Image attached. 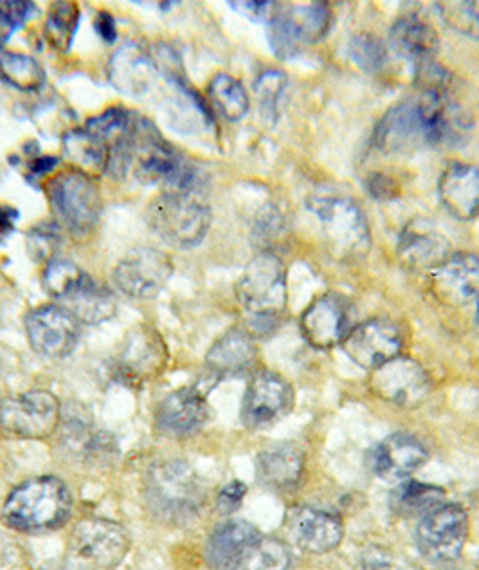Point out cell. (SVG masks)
Returning <instances> with one entry per match:
<instances>
[{
    "label": "cell",
    "instance_id": "cell-1",
    "mask_svg": "<svg viewBox=\"0 0 479 570\" xmlns=\"http://www.w3.org/2000/svg\"><path fill=\"white\" fill-rule=\"evenodd\" d=\"M237 295L249 316L251 336H269L280 325L287 307V269L278 255L263 252L247 264Z\"/></svg>",
    "mask_w": 479,
    "mask_h": 570
},
{
    "label": "cell",
    "instance_id": "cell-2",
    "mask_svg": "<svg viewBox=\"0 0 479 570\" xmlns=\"http://www.w3.org/2000/svg\"><path fill=\"white\" fill-rule=\"evenodd\" d=\"M147 508L164 523H186L204 504V485L184 461L156 462L143 480Z\"/></svg>",
    "mask_w": 479,
    "mask_h": 570
},
{
    "label": "cell",
    "instance_id": "cell-3",
    "mask_svg": "<svg viewBox=\"0 0 479 570\" xmlns=\"http://www.w3.org/2000/svg\"><path fill=\"white\" fill-rule=\"evenodd\" d=\"M71 491L57 476L28 480L6 500L2 520L20 532H48L66 525L71 517Z\"/></svg>",
    "mask_w": 479,
    "mask_h": 570
},
{
    "label": "cell",
    "instance_id": "cell-4",
    "mask_svg": "<svg viewBox=\"0 0 479 570\" xmlns=\"http://www.w3.org/2000/svg\"><path fill=\"white\" fill-rule=\"evenodd\" d=\"M148 226L157 237L179 249L202 244L211 228V209L199 194L162 191L147 208Z\"/></svg>",
    "mask_w": 479,
    "mask_h": 570
},
{
    "label": "cell",
    "instance_id": "cell-5",
    "mask_svg": "<svg viewBox=\"0 0 479 570\" xmlns=\"http://www.w3.org/2000/svg\"><path fill=\"white\" fill-rule=\"evenodd\" d=\"M307 208L321 224L328 247L337 258L356 261L370 252V226L356 200L345 195H310Z\"/></svg>",
    "mask_w": 479,
    "mask_h": 570
},
{
    "label": "cell",
    "instance_id": "cell-6",
    "mask_svg": "<svg viewBox=\"0 0 479 570\" xmlns=\"http://www.w3.org/2000/svg\"><path fill=\"white\" fill-rule=\"evenodd\" d=\"M52 214L63 228L77 237L94 232L103 214L100 186L78 168L60 171L46 183Z\"/></svg>",
    "mask_w": 479,
    "mask_h": 570
},
{
    "label": "cell",
    "instance_id": "cell-7",
    "mask_svg": "<svg viewBox=\"0 0 479 570\" xmlns=\"http://www.w3.org/2000/svg\"><path fill=\"white\" fill-rule=\"evenodd\" d=\"M129 551V534L119 523L87 519L72 529L67 560L81 570H112Z\"/></svg>",
    "mask_w": 479,
    "mask_h": 570
},
{
    "label": "cell",
    "instance_id": "cell-8",
    "mask_svg": "<svg viewBox=\"0 0 479 570\" xmlns=\"http://www.w3.org/2000/svg\"><path fill=\"white\" fill-rule=\"evenodd\" d=\"M332 10L327 2H310L280 8L269 22V42L276 57L295 58L305 46L327 37Z\"/></svg>",
    "mask_w": 479,
    "mask_h": 570
},
{
    "label": "cell",
    "instance_id": "cell-9",
    "mask_svg": "<svg viewBox=\"0 0 479 570\" xmlns=\"http://www.w3.org/2000/svg\"><path fill=\"white\" fill-rule=\"evenodd\" d=\"M60 417V401L48 390H31L0 403V428L10 438H49L57 432Z\"/></svg>",
    "mask_w": 479,
    "mask_h": 570
},
{
    "label": "cell",
    "instance_id": "cell-10",
    "mask_svg": "<svg viewBox=\"0 0 479 570\" xmlns=\"http://www.w3.org/2000/svg\"><path fill=\"white\" fill-rule=\"evenodd\" d=\"M469 538V514L461 505L441 504L418 523L417 546L432 563L460 558Z\"/></svg>",
    "mask_w": 479,
    "mask_h": 570
},
{
    "label": "cell",
    "instance_id": "cell-11",
    "mask_svg": "<svg viewBox=\"0 0 479 570\" xmlns=\"http://www.w3.org/2000/svg\"><path fill=\"white\" fill-rule=\"evenodd\" d=\"M173 275V262L156 247H136L118 262L112 278L124 296L156 298Z\"/></svg>",
    "mask_w": 479,
    "mask_h": 570
},
{
    "label": "cell",
    "instance_id": "cell-12",
    "mask_svg": "<svg viewBox=\"0 0 479 570\" xmlns=\"http://www.w3.org/2000/svg\"><path fill=\"white\" fill-rule=\"evenodd\" d=\"M295 409V389L272 371H257L247 385L242 421L251 430L272 426Z\"/></svg>",
    "mask_w": 479,
    "mask_h": 570
},
{
    "label": "cell",
    "instance_id": "cell-13",
    "mask_svg": "<svg viewBox=\"0 0 479 570\" xmlns=\"http://www.w3.org/2000/svg\"><path fill=\"white\" fill-rule=\"evenodd\" d=\"M370 389L386 403L400 409H417L428 400L431 381L420 363L411 357L397 356L371 371Z\"/></svg>",
    "mask_w": 479,
    "mask_h": 570
},
{
    "label": "cell",
    "instance_id": "cell-14",
    "mask_svg": "<svg viewBox=\"0 0 479 570\" xmlns=\"http://www.w3.org/2000/svg\"><path fill=\"white\" fill-rule=\"evenodd\" d=\"M26 333L40 356L62 360L77 348L80 322L66 307L43 305L28 314Z\"/></svg>",
    "mask_w": 479,
    "mask_h": 570
},
{
    "label": "cell",
    "instance_id": "cell-15",
    "mask_svg": "<svg viewBox=\"0 0 479 570\" xmlns=\"http://www.w3.org/2000/svg\"><path fill=\"white\" fill-rule=\"evenodd\" d=\"M402 345L400 328L385 318L368 320L365 324L357 325L341 343L342 351L351 362L368 371H376L400 356Z\"/></svg>",
    "mask_w": 479,
    "mask_h": 570
},
{
    "label": "cell",
    "instance_id": "cell-16",
    "mask_svg": "<svg viewBox=\"0 0 479 570\" xmlns=\"http://www.w3.org/2000/svg\"><path fill=\"white\" fill-rule=\"evenodd\" d=\"M167 363L168 351L162 337L152 327L139 325L124 340L116 371L127 385H141L161 376Z\"/></svg>",
    "mask_w": 479,
    "mask_h": 570
},
{
    "label": "cell",
    "instance_id": "cell-17",
    "mask_svg": "<svg viewBox=\"0 0 479 570\" xmlns=\"http://www.w3.org/2000/svg\"><path fill=\"white\" fill-rule=\"evenodd\" d=\"M351 304L339 293H325L313 299L301 316V333L318 351L341 345L351 327Z\"/></svg>",
    "mask_w": 479,
    "mask_h": 570
},
{
    "label": "cell",
    "instance_id": "cell-18",
    "mask_svg": "<svg viewBox=\"0 0 479 570\" xmlns=\"http://www.w3.org/2000/svg\"><path fill=\"white\" fill-rule=\"evenodd\" d=\"M373 142L380 153L388 156L413 153L417 148L429 145L420 101H403L389 109L377 125Z\"/></svg>",
    "mask_w": 479,
    "mask_h": 570
},
{
    "label": "cell",
    "instance_id": "cell-19",
    "mask_svg": "<svg viewBox=\"0 0 479 570\" xmlns=\"http://www.w3.org/2000/svg\"><path fill=\"white\" fill-rule=\"evenodd\" d=\"M209 419L206 394L199 386H184L168 394L156 410V426L168 438H188Z\"/></svg>",
    "mask_w": 479,
    "mask_h": 570
},
{
    "label": "cell",
    "instance_id": "cell-20",
    "mask_svg": "<svg viewBox=\"0 0 479 570\" xmlns=\"http://www.w3.org/2000/svg\"><path fill=\"white\" fill-rule=\"evenodd\" d=\"M432 295L441 304L460 307L479 296V257L452 253L431 272Z\"/></svg>",
    "mask_w": 479,
    "mask_h": 570
},
{
    "label": "cell",
    "instance_id": "cell-21",
    "mask_svg": "<svg viewBox=\"0 0 479 570\" xmlns=\"http://www.w3.org/2000/svg\"><path fill=\"white\" fill-rule=\"evenodd\" d=\"M258 363V348L255 337L243 328H231L220 336L206 356V371L213 381L255 374Z\"/></svg>",
    "mask_w": 479,
    "mask_h": 570
},
{
    "label": "cell",
    "instance_id": "cell-22",
    "mask_svg": "<svg viewBox=\"0 0 479 570\" xmlns=\"http://www.w3.org/2000/svg\"><path fill=\"white\" fill-rule=\"evenodd\" d=\"M429 461L428 448L409 433H393L371 453V470L386 482L409 479Z\"/></svg>",
    "mask_w": 479,
    "mask_h": 570
},
{
    "label": "cell",
    "instance_id": "cell-23",
    "mask_svg": "<svg viewBox=\"0 0 479 570\" xmlns=\"http://www.w3.org/2000/svg\"><path fill=\"white\" fill-rule=\"evenodd\" d=\"M400 262L409 269H435L446 261L449 253V243L446 235L429 219L417 217L403 226L397 246Z\"/></svg>",
    "mask_w": 479,
    "mask_h": 570
},
{
    "label": "cell",
    "instance_id": "cell-24",
    "mask_svg": "<svg viewBox=\"0 0 479 570\" xmlns=\"http://www.w3.org/2000/svg\"><path fill=\"white\" fill-rule=\"evenodd\" d=\"M289 531L301 549L313 554L333 551L345 537L341 519L316 508L295 509L289 517Z\"/></svg>",
    "mask_w": 479,
    "mask_h": 570
},
{
    "label": "cell",
    "instance_id": "cell-25",
    "mask_svg": "<svg viewBox=\"0 0 479 570\" xmlns=\"http://www.w3.org/2000/svg\"><path fill=\"white\" fill-rule=\"evenodd\" d=\"M418 101L429 145H456L466 139L470 119L451 96L422 95Z\"/></svg>",
    "mask_w": 479,
    "mask_h": 570
},
{
    "label": "cell",
    "instance_id": "cell-26",
    "mask_svg": "<svg viewBox=\"0 0 479 570\" xmlns=\"http://www.w3.org/2000/svg\"><path fill=\"white\" fill-rule=\"evenodd\" d=\"M110 83L130 98L147 95L157 80V62L139 43H127L110 58Z\"/></svg>",
    "mask_w": 479,
    "mask_h": 570
},
{
    "label": "cell",
    "instance_id": "cell-27",
    "mask_svg": "<svg viewBox=\"0 0 479 570\" xmlns=\"http://www.w3.org/2000/svg\"><path fill=\"white\" fill-rule=\"evenodd\" d=\"M261 534L246 520H229L211 532L206 543V563L211 570H233Z\"/></svg>",
    "mask_w": 479,
    "mask_h": 570
},
{
    "label": "cell",
    "instance_id": "cell-28",
    "mask_svg": "<svg viewBox=\"0 0 479 570\" xmlns=\"http://www.w3.org/2000/svg\"><path fill=\"white\" fill-rule=\"evenodd\" d=\"M438 194L456 219H475L479 214V168L467 163H451L441 174Z\"/></svg>",
    "mask_w": 479,
    "mask_h": 570
},
{
    "label": "cell",
    "instance_id": "cell-29",
    "mask_svg": "<svg viewBox=\"0 0 479 570\" xmlns=\"http://www.w3.org/2000/svg\"><path fill=\"white\" fill-rule=\"evenodd\" d=\"M305 453L292 442H278L260 453L257 461L261 484L278 491L295 490L305 473Z\"/></svg>",
    "mask_w": 479,
    "mask_h": 570
},
{
    "label": "cell",
    "instance_id": "cell-30",
    "mask_svg": "<svg viewBox=\"0 0 479 570\" xmlns=\"http://www.w3.org/2000/svg\"><path fill=\"white\" fill-rule=\"evenodd\" d=\"M389 46L403 60L420 66L435 60L440 40H438L437 29L426 20L408 14L397 20L389 29Z\"/></svg>",
    "mask_w": 479,
    "mask_h": 570
},
{
    "label": "cell",
    "instance_id": "cell-31",
    "mask_svg": "<svg viewBox=\"0 0 479 570\" xmlns=\"http://www.w3.org/2000/svg\"><path fill=\"white\" fill-rule=\"evenodd\" d=\"M66 309L80 324L98 325L112 318L116 314V298L107 287L87 278L86 284L74 295L66 299Z\"/></svg>",
    "mask_w": 479,
    "mask_h": 570
},
{
    "label": "cell",
    "instance_id": "cell-32",
    "mask_svg": "<svg viewBox=\"0 0 479 570\" xmlns=\"http://www.w3.org/2000/svg\"><path fill=\"white\" fill-rule=\"evenodd\" d=\"M63 150L74 165L72 168L86 171L89 176L107 171L109 147L100 138H96L94 134L89 132L86 127L66 134Z\"/></svg>",
    "mask_w": 479,
    "mask_h": 570
},
{
    "label": "cell",
    "instance_id": "cell-33",
    "mask_svg": "<svg viewBox=\"0 0 479 570\" xmlns=\"http://www.w3.org/2000/svg\"><path fill=\"white\" fill-rule=\"evenodd\" d=\"M0 80L17 91L37 92L46 83V71L29 55L0 49Z\"/></svg>",
    "mask_w": 479,
    "mask_h": 570
},
{
    "label": "cell",
    "instance_id": "cell-34",
    "mask_svg": "<svg viewBox=\"0 0 479 570\" xmlns=\"http://www.w3.org/2000/svg\"><path fill=\"white\" fill-rule=\"evenodd\" d=\"M208 95L220 115L229 121H240L249 112V96L242 83L231 75H217L209 83Z\"/></svg>",
    "mask_w": 479,
    "mask_h": 570
},
{
    "label": "cell",
    "instance_id": "cell-35",
    "mask_svg": "<svg viewBox=\"0 0 479 570\" xmlns=\"http://www.w3.org/2000/svg\"><path fill=\"white\" fill-rule=\"evenodd\" d=\"M443 499H446V491L437 485L408 482L395 491L393 505L399 513L408 514V517H413V514L426 517L431 513L432 509L440 508L443 504Z\"/></svg>",
    "mask_w": 479,
    "mask_h": 570
},
{
    "label": "cell",
    "instance_id": "cell-36",
    "mask_svg": "<svg viewBox=\"0 0 479 570\" xmlns=\"http://www.w3.org/2000/svg\"><path fill=\"white\" fill-rule=\"evenodd\" d=\"M80 24V8L74 2H57L51 6L46 20V37L52 48L69 52Z\"/></svg>",
    "mask_w": 479,
    "mask_h": 570
},
{
    "label": "cell",
    "instance_id": "cell-37",
    "mask_svg": "<svg viewBox=\"0 0 479 570\" xmlns=\"http://www.w3.org/2000/svg\"><path fill=\"white\" fill-rule=\"evenodd\" d=\"M87 278L89 275L81 272L74 262L66 261V258H51L43 269L42 282L52 298L66 302L69 296L80 289L81 285L86 284Z\"/></svg>",
    "mask_w": 479,
    "mask_h": 570
},
{
    "label": "cell",
    "instance_id": "cell-38",
    "mask_svg": "<svg viewBox=\"0 0 479 570\" xmlns=\"http://www.w3.org/2000/svg\"><path fill=\"white\" fill-rule=\"evenodd\" d=\"M292 554L278 538L261 537L233 570H290Z\"/></svg>",
    "mask_w": 479,
    "mask_h": 570
},
{
    "label": "cell",
    "instance_id": "cell-39",
    "mask_svg": "<svg viewBox=\"0 0 479 570\" xmlns=\"http://www.w3.org/2000/svg\"><path fill=\"white\" fill-rule=\"evenodd\" d=\"M287 81L286 75L281 71H266L255 83L258 104H260L261 116L275 124L280 118L281 100L286 95Z\"/></svg>",
    "mask_w": 479,
    "mask_h": 570
},
{
    "label": "cell",
    "instance_id": "cell-40",
    "mask_svg": "<svg viewBox=\"0 0 479 570\" xmlns=\"http://www.w3.org/2000/svg\"><path fill=\"white\" fill-rule=\"evenodd\" d=\"M440 17L449 28L458 33L479 39V2L478 0H452L437 6Z\"/></svg>",
    "mask_w": 479,
    "mask_h": 570
},
{
    "label": "cell",
    "instance_id": "cell-41",
    "mask_svg": "<svg viewBox=\"0 0 479 570\" xmlns=\"http://www.w3.org/2000/svg\"><path fill=\"white\" fill-rule=\"evenodd\" d=\"M351 60L366 72H379L388 62V49L376 35H356L348 43Z\"/></svg>",
    "mask_w": 479,
    "mask_h": 570
},
{
    "label": "cell",
    "instance_id": "cell-42",
    "mask_svg": "<svg viewBox=\"0 0 479 570\" xmlns=\"http://www.w3.org/2000/svg\"><path fill=\"white\" fill-rule=\"evenodd\" d=\"M415 80H417L418 87L422 89V95H449L452 83L451 72L443 69L435 60L417 66Z\"/></svg>",
    "mask_w": 479,
    "mask_h": 570
},
{
    "label": "cell",
    "instance_id": "cell-43",
    "mask_svg": "<svg viewBox=\"0 0 479 570\" xmlns=\"http://www.w3.org/2000/svg\"><path fill=\"white\" fill-rule=\"evenodd\" d=\"M33 13L34 4L31 2H20V0L0 2V24L6 26L10 31L22 28Z\"/></svg>",
    "mask_w": 479,
    "mask_h": 570
},
{
    "label": "cell",
    "instance_id": "cell-44",
    "mask_svg": "<svg viewBox=\"0 0 479 570\" xmlns=\"http://www.w3.org/2000/svg\"><path fill=\"white\" fill-rule=\"evenodd\" d=\"M366 190L377 200H393L400 195V185L385 171H373L366 177Z\"/></svg>",
    "mask_w": 479,
    "mask_h": 570
},
{
    "label": "cell",
    "instance_id": "cell-45",
    "mask_svg": "<svg viewBox=\"0 0 479 570\" xmlns=\"http://www.w3.org/2000/svg\"><path fill=\"white\" fill-rule=\"evenodd\" d=\"M57 243V229L51 228L48 224H40L37 228L31 229V234H29V247H31L33 255L39 258H48Z\"/></svg>",
    "mask_w": 479,
    "mask_h": 570
},
{
    "label": "cell",
    "instance_id": "cell-46",
    "mask_svg": "<svg viewBox=\"0 0 479 570\" xmlns=\"http://www.w3.org/2000/svg\"><path fill=\"white\" fill-rule=\"evenodd\" d=\"M229 6L252 22H267V24L271 22L276 11L280 10V4L276 2H229Z\"/></svg>",
    "mask_w": 479,
    "mask_h": 570
},
{
    "label": "cell",
    "instance_id": "cell-47",
    "mask_svg": "<svg viewBox=\"0 0 479 570\" xmlns=\"http://www.w3.org/2000/svg\"><path fill=\"white\" fill-rule=\"evenodd\" d=\"M246 493V484L238 482V480H233V482H229L228 485H223L222 491L219 493V500H217L220 513H234V511L242 505Z\"/></svg>",
    "mask_w": 479,
    "mask_h": 570
},
{
    "label": "cell",
    "instance_id": "cell-48",
    "mask_svg": "<svg viewBox=\"0 0 479 570\" xmlns=\"http://www.w3.org/2000/svg\"><path fill=\"white\" fill-rule=\"evenodd\" d=\"M94 28L101 39H103V42L114 43L116 39H118L116 19L112 14L107 13V11H100V13L96 14Z\"/></svg>",
    "mask_w": 479,
    "mask_h": 570
},
{
    "label": "cell",
    "instance_id": "cell-49",
    "mask_svg": "<svg viewBox=\"0 0 479 570\" xmlns=\"http://www.w3.org/2000/svg\"><path fill=\"white\" fill-rule=\"evenodd\" d=\"M19 219V212L10 206H0V244L14 232V223Z\"/></svg>",
    "mask_w": 479,
    "mask_h": 570
},
{
    "label": "cell",
    "instance_id": "cell-50",
    "mask_svg": "<svg viewBox=\"0 0 479 570\" xmlns=\"http://www.w3.org/2000/svg\"><path fill=\"white\" fill-rule=\"evenodd\" d=\"M58 165V157L42 156L37 157L33 161L29 163V170L37 174V176H46L48 171L54 170Z\"/></svg>",
    "mask_w": 479,
    "mask_h": 570
},
{
    "label": "cell",
    "instance_id": "cell-51",
    "mask_svg": "<svg viewBox=\"0 0 479 570\" xmlns=\"http://www.w3.org/2000/svg\"><path fill=\"white\" fill-rule=\"evenodd\" d=\"M42 570H81L78 569L74 563H71V561L62 560V561H52V563H48V566L43 567Z\"/></svg>",
    "mask_w": 479,
    "mask_h": 570
},
{
    "label": "cell",
    "instance_id": "cell-52",
    "mask_svg": "<svg viewBox=\"0 0 479 570\" xmlns=\"http://www.w3.org/2000/svg\"><path fill=\"white\" fill-rule=\"evenodd\" d=\"M478 324H479V304H478Z\"/></svg>",
    "mask_w": 479,
    "mask_h": 570
}]
</instances>
